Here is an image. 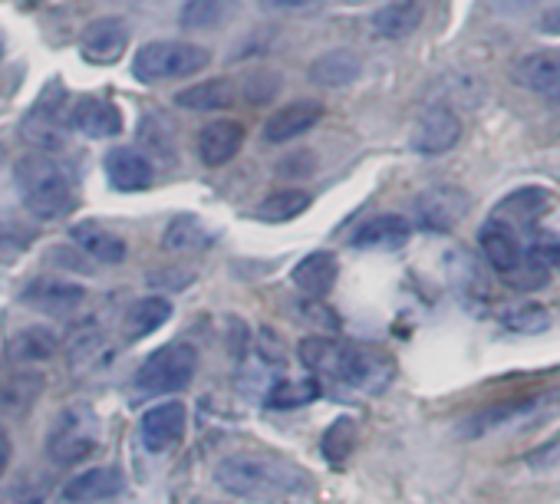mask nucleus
Wrapping results in <instances>:
<instances>
[{"label":"nucleus","mask_w":560,"mask_h":504,"mask_svg":"<svg viewBox=\"0 0 560 504\" xmlns=\"http://www.w3.org/2000/svg\"><path fill=\"white\" fill-rule=\"evenodd\" d=\"M195 373H198V350L191 343H168L152 356H145L132 383L142 392H178L195 379Z\"/></svg>","instance_id":"20e7f679"},{"label":"nucleus","mask_w":560,"mask_h":504,"mask_svg":"<svg viewBox=\"0 0 560 504\" xmlns=\"http://www.w3.org/2000/svg\"><path fill=\"white\" fill-rule=\"evenodd\" d=\"M31 244H34V231L11 211H0V261L4 265L21 261V255H27Z\"/></svg>","instance_id":"72a5a7b5"},{"label":"nucleus","mask_w":560,"mask_h":504,"mask_svg":"<svg viewBox=\"0 0 560 504\" xmlns=\"http://www.w3.org/2000/svg\"><path fill=\"white\" fill-rule=\"evenodd\" d=\"M211 241H214L211 231H208L198 218H188V214L175 218V221L165 227V237H162L165 250H175V255H195V250L211 247Z\"/></svg>","instance_id":"2f4dec72"},{"label":"nucleus","mask_w":560,"mask_h":504,"mask_svg":"<svg viewBox=\"0 0 560 504\" xmlns=\"http://www.w3.org/2000/svg\"><path fill=\"white\" fill-rule=\"evenodd\" d=\"M221 17H224L221 0H188V4L182 8V27H191V31L214 27Z\"/></svg>","instance_id":"4c0bfd02"},{"label":"nucleus","mask_w":560,"mask_h":504,"mask_svg":"<svg viewBox=\"0 0 560 504\" xmlns=\"http://www.w3.org/2000/svg\"><path fill=\"white\" fill-rule=\"evenodd\" d=\"M122 491H126V474L116 465H100V468H86L77 478H70L63 488V497L70 504H100Z\"/></svg>","instance_id":"f8f14e48"},{"label":"nucleus","mask_w":560,"mask_h":504,"mask_svg":"<svg viewBox=\"0 0 560 504\" xmlns=\"http://www.w3.org/2000/svg\"><path fill=\"white\" fill-rule=\"evenodd\" d=\"M21 301L34 310H44V314H70V310L83 307L86 288L63 281V278H37L21 291Z\"/></svg>","instance_id":"9b49d317"},{"label":"nucleus","mask_w":560,"mask_h":504,"mask_svg":"<svg viewBox=\"0 0 560 504\" xmlns=\"http://www.w3.org/2000/svg\"><path fill=\"white\" fill-rule=\"evenodd\" d=\"M264 4L291 11V8H311V4H317V0H264Z\"/></svg>","instance_id":"79ce46f5"},{"label":"nucleus","mask_w":560,"mask_h":504,"mask_svg":"<svg viewBox=\"0 0 560 504\" xmlns=\"http://www.w3.org/2000/svg\"><path fill=\"white\" fill-rule=\"evenodd\" d=\"M412 234L409 221L402 214H376L370 218L366 224L357 227V234L350 237L353 247H366V250H376V247H399L406 244Z\"/></svg>","instance_id":"a878e982"},{"label":"nucleus","mask_w":560,"mask_h":504,"mask_svg":"<svg viewBox=\"0 0 560 504\" xmlns=\"http://www.w3.org/2000/svg\"><path fill=\"white\" fill-rule=\"evenodd\" d=\"M462 139V122L448 106H432L419 116L416 129H412V152L419 155H445L458 145Z\"/></svg>","instance_id":"6e6552de"},{"label":"nucleus","mask_w":560,"mask_h":504,"mask_svg":"<svg viewBox=\"0 0 560 504\" xmlns=\"http://www.w3.org/2000/svg\"><path fill=\"white\" fill-rule=\"evenodd\" d=\"M103 165H106V175H109L113 188H119V191H142V188H149L152 178H155V168H152V162L145 159V152L132 149V145H116V149H109Z\"/></svg>","instance_id":"f3484780"},{"label":"nucleus","mask_w":560,"mask_h":504,"mask_svg":"<svg viewBox=\"0 0 560 504\" xmlns=\"http://www.w3.org/2000/svg\"><path fill=\"white\" fill-rule=\"evenodd\" d=\"M547 201H550V195L544 188H534V185L530 188H517L514 195H508L491 211V221H498V224H504V227H511L517 234L521 227H530L547 211Z\"/></svg>","instance_id":"4be33fe9"},{"label":"nucleus","mask_w":560,"mask_h":504,"mask_svg":"<svg viewBox=\"0 0 560 504\" xmlns=\"http://www.w3.org/2000/svg\"><path fill=\"white\" fill-rule=\"evenodd\" d=\"M214 484L241 501H273L288 494H307L314 488L311 474L291 461L231 455L214 468Z\"/></svg>","instance_id":"f257e3e1"},{"label":"nucleus","mask_w":560,"mask_h":504,"mask_svg":"<svg viewBox=\"0 0 560 504\" xmlns=\"http://www.w3.org/2000/svg\"><path fill=\"white\" fill-rule=\"evenodd\" d=\"M60 103L54 106V96H44L34 106V113H27V119H24V129H21L24 139H31L40 149H60L63 145V129L70 126L67 116L60 113Z\"/></svg>","instance_id":"5701e85b"},{"label":"nucleus","mask_w":560,"mask_h":504,"mask_svg":"<svg viewBox=\"0 0 560 504\" xmlns=\"http://www.w3.org/2000/svg\"><path fill=\"white\" fill-rule=\"evenodd\" d=\"M100 445V425L90 409H67L47 438V458L54 465H80Z\"/></svg>","instance_id":"39448f33"},{"label":"nucleus","mask_w":560,"mask_h":504,"mask_svg":"<svg viewBox=\"0 0 560 504\" xmlns=\"http://www.w3.org/2000/svg\"><path fill=\"white\" fill-rule=\"evenodd\" d=\"M60 340L50 327H27V330H18L8 343L11 356L21 360V363H47L54 360Z\"/></svg>","instance_id":"7c9ffc66"},{"label":"nucleus","mask_w":560,"mask_h":504,"mask_svg":"<svg viewBox=\"0 0 560 504\" xmlns=\"http://www.w3.org/2000/svg\"><path fill=\"white\" fill-rule=\"evenodd\" d=\"M208 50L198 44H178V40H155L139 47L132 60V77L139 83H165L182 80L208 67Z\"/></svg>","instance_id":"7ed1b4c3"},{"label":"nucleus","mask_w":560,"mask_h":504,"mask_svg":"<svg viewBox=\"0 0 560 504\" xmlns=\"http://www.w3.org/2000/svg\"><path fill=\"white\" fill-rule=\"evenodd\" d=\"M524 265H527L534 274H547V271L560 268V237L544 234V237H537L530 247H524Z\"/></svg>","instance_id":"c9c22d12"},{"label":"nucleus","mask_w":560,"mask_h":504,"mask_svg":"<svg viewBox=\"0 0 560 504\" xmlns=\"http://www.w3.org/2000/svg\"><path fill=\"white\" fill-rule=\"evenodd\" d=\"M353 445H357V425H353V419L343 415V419H337V422L324 432V438H320V455L327 458V465L343 468V461L350 458Z\"/></svg>","instance_id":"f704fd0d"},{"label":"nucleus","mask_w":560,"mask_h":504,"mask_svg":"<svg viewBox=\"0 0 560 504\" xmlns=\"http://www.w3.org/2000/svg\"><path fill=\"white\" fill-rule=\"evenodd\" d=\"M465 214H468V195L458 185H435L416 198V224L425 231L445 234L458 227Z\"/></svg>","instance_id":"0eeeda50"},{"label":"nucleus","mask_w":560,"mask_h":504,"mask_svg":"<svg viewBox=\"0 0 560 504\" xmlns=\"http://www.w3.org/2000/svg\"><path fill=\"white\" fill-rule=\"evenodd\" d=\"M44 386H47V379L40 373H31V370L8 376L4 383H0V409L11 412V415H24L27 409L37 406V399L44 396Z\"/></svg>","instance_id":"cd10ccee"},{"label":"nucleus","mask_w":560,"mask_h":504,"mask_svg":"<svg viewBox=\"0 0 560 504\" xmlns=\"http://www.w3.org/2000/svg\"><path fill=\"white\" fill-rule=\"evenodd\" d=\"M422 24V4L419 0H393L383 11L373 14V34L383 40H406Z\"/></svg>","instance_id":"393cba45"},{"label":"nucleus","mask_w":560,"mask_h":504,"mask_svg":"<svg viewBox=\"0 0 560 504\" xmlns=\"http://www.w3.org/2000/svg\"><path fill=\"white\" fill-rule=\"evenodd\" d=\"M237 96L241 90L231 80H208V83H195L175 93V106L191 109V113H221V109H231Z\"/></svg>","instance_id":"b1692460"},{"label":"nucleus","mask_w":560,"mask_h":504,"mask_svg":"<svg viewBox=\"0 0 560 504\" xmlns=\"http://www.w3.org/2000/svg\"><path fill=\"white\" fill-rule=\"evenodd\" d=\"M70 237H73V244L83 250L86 258H93V261H100V265H122V261L129 258L126 241H122L116 231H109V227H103V224H96V221H80V224H73V227H70Z\"/></svg>","instance_id":"a211bd4d"},{"label":"nucleus","mask_w":560,"mask_h":504,"mask_svg":"<svg viewBox=\"0 0 560 504\" xmlns=\"http://www.w3.org/2000/svg\"><path fill=\"white\" fill-rule=\"evenodd\" d=\"M67 122L90 139H116L122 132V113L116 109V103H109L103 96H83L70 109Z\"/></svg>","instance_id":"2eb2a0df"},{"label":"nucleus","mask_w":560,"mask_h":504,"mask_svg":"<svg viewBox=\"0 0 560 504\" xmlns=\"http://www.w3.org/2000/svg\"><path fill=\"white\" fill-rule=\"evenodd\" d=\"M320 119H324V106H320V103H314V99H298V103L284 106V109L273 113V116L264 122V139H267L270 145L294 142V139H301L304 132H311Z\"/></svg>","instance_id":"4468645a"},{"label":"nucleus","mask_w":560,"mask_h":504,"mask_svg":"<svg viewBox=\"0 0 560 504\" xmlns=\"http://www.w3.org/2000/svg\"><path fill=\"white\" fill-rule=\"evenodd\" d=\"M244 145V126L234 119H214L198 132V155L208 168L228 165Z\"/></svg>","instance_id":"6ab92c4d"},{"label":"nucleus","mask_w":560,"mask_h":504,"mask_svg":"<svg viewBox=\"0 0 560 504\" xmlns=\"http://www.w3.org/2000/svg\"><path fill=\"white\" fill-rule=\"evenodd\" d=\"M540 31H544V34H560V8H553V11H547V14H544Z\"/></svg>","instance_id":"a19ab883"},{"label":"nucleus","mask_w":560,"mask_h":504,"mask_svg":"<svg viewBox=\"0 0 560 504\" xmlns=\"http://www.w3.org/2000/svg\"><path fill=\"white\" fill-rule=\"evenodd\" d=\"M478 244H481L485 261L501 278H514L524 268V244H521V237L511 227H504V224H498V221L488 218L481 224V231H478Z\"/></svg>","instance_id":"9d476101"},{"label":"nucleus","mask_w":560,"mask_h":504,"mask_svg":"<svg viewBox=\"0 0 560 504\" xmlns=\"http://www.w3.org/2000/svg\"><path fill=\"white\" fill-rule=\"evenodd\" d=\"M504 330L511 333H544L550 327V314L544 307H534V304H524V307H511L504 317H501Z\"/></svg>","instance_id":"e433bc0d"},{"label":"nucleus","mask_w":560,"mask_h":504,"mask_svg":"<svg viewBox=\"0 0 560 504\" xmlns=\"http://www.w3.org/2000/svg\"><path fill=\"white\" fill-rule=\"evenodd\" d=\"M172 320V304L165 297H142L129 307L126 314V337L129 340H142L152 337L155 330H162Z\"/></svg>","instance_id":"c756f323"},{"label":"nucleus","mask_w":560,"mask_h":504,"mask_svg":"<svg viewBox=\"0 0 560 504\" xmlns=\"http://www.w3.org/2000/svg\"><path fill=\"white\" fill-rule=\"evenodd\" d=\"M307 208H311V191H301V188H284V191H273V195H267V198L257 204L254 218H260V221H270V224H280V221H294V218H301Z\"/></svg>","instance_id":"473e14b6"},{"label":"nucleus","mask_w":560,"mask_h":504,"mask_svg":"<svg viewBox=\"0 0 560 504\" xmlns=\"http://www.w3.org/2000/svg\"><path fill=\"white\" fill-rule=\"evenodd\" d=\"M514 83L544 96V99H553L560 103V54L553 50H544V54H530L524 60L514 63Z\"/></svg>","instance_id":"dca6fc26"},{"label":"nucleus","mask_w":560,"mask_h":504,"mask_svg":"<svg viewBox=\"0 0 560 504\" xmlns=\"http://www.w3.org/2000/svg\"><path fill=\"white\" fill-rule=\"evenodd\" d=\"M0 54H4V44H0Z\"/></svg>","instance_id":"c03bdc74"},{"label":"nucleus","mask_w":560,"mask_h":504,"mask_svg":"<svg viewBox=\"0 0 560 504\" xmlns=\"http://www.w3.org/2000/svg\"><path fill=\"white\" fill-rule=\"evenodd\" d=\"M129 47V27L119 21V17H100L93 21L86 31H83V40H80V50L90 63H116Z\"/></svg>","instance_id":"ddd939ff"},{"label":"nucleus","mask_w":560,"mask_h":504,"mask_svg":"<svg viewBox=\"0 0 560 504\" xmlns=\"http://www.w3.org/2000/svg\"><path fill=\"white\" fill-rule=\"evenodd\" d=\"M337 274H340V265H337V255L334 250H314V255H307L294 271H291V281L301 294L320 301L334 291L337 284Z\"/></svg>","instance_id":"aec40b11"},{"label":"nucleus","mask_w":560,"mask_h":504,"mask_svg":"<svg viewBox=\"0 0 560 504\" xmlns=\"http://www.w3.org/2000/svg\"><path fill=\"white\" fill-rule=\"evenodd\" d=\"M188 425V409L182 402H159L142 412L139 419V438L149 452H168L182 442Z\"/></svg>","instance_id":"1a4fd4ad"},{"label":"nucleus","mask_w":560,"mask_h":504,"mask_svg":"<svg viewBox=\"0 0 560 504\" xmlns=\"http://www.w3.org/2000/svg\"><path fill=\"white\" fill-rule=\"evenodd\" d=\"M11 455H14L11 435H8L4 425H0V478H4V471H8V465H11Z\"/></svg>","instance_id":"ea45409f"},{"label":"nucleus","mask_w":560,"mask_h":504,"mask_svg":"<svg viewBox=\"0 0 560 504\" xmlns=\"http://www.w3.org/2000/svg\"><path fill=\"white\" fill-rule=\"evenodd\" d=\"M327 373L337 376V379H343V383H350V386H357V389L376 392V389H383L393 379V363H389V356H376L370 350L340 347L337 343Z\"/></svg>","instance_id":"423d86ee"},{"label":"nucleus","mask_w":560,"mask_h":504,"mask_svg":"<svg viewBox=\"0 0 560 504\" xmlns=\"http://www.w3.org/2000/svg\"><path fill=\"white\" fill-rule=\"evenodd\" d=\"M0 165H4V149H0Z\"/></svg>","instance_id":"37998d69"},{"label":"nucleus","mask_w":560,"mask_h":504,"mask_svg":"<svg viewBox=\"0 0 560 504\" xmlns=\"http://www.w3.org/2000/svg\"><path fill=\"white\" fill-rule=\"evenodd\" d=\"M360 73H363V60L353 50H330L311 63V80L327 90L350 86Z\"/></svg>","instance_id":"bb28decb"},{"label":"nucleus","mask_w":560,"mask_h":504,"mask_svg":"<svg viewBox=\"0 0 560 504\" xmlns=\"http://www.w3.org/2000/svg\"><path fill=\"white\" fill-rule=\"evenodd\" d=\"M544 402H547V399H511V402L488 406V409L475 412V415L462 425V432H465L468 438H481V435H488V432H498V429H504V425H514V422L530 419L534 409H540Z\"/></svg>","instance_id":"412c9836"},{"label":"nucleus","mask_w":560,"mask_h":504,"mask_svg":"<svg viewBox=\"0 0 560 504\" xmlns=\"http://www.w3.org/2000/svg\"><path fill=\"white\" fill-rule=\"evenodd\" d=\"M537 4H544V0H491V8L501 14H521V11H530Z\"/></svg>","instance_id":"58836bf2"},{"label":"nucleus","mask_w":560,"mask_h":504,"mask_svg":"<svg viewBox=\"0 0 560 504\" xmlns=\"http://www.w3.org/2000/svg\"><path fill=\"white\" fill-rule=\"evenodd\" d=\"M14 178H18L24 208L40 221L67 218L77 208V195H73L67 172L47 155H24L14 168Z\"/></svg>","instance_id":"f03ea898"},{"label":"nucleus","mask_w":560,"mask_h":504,"mask_svg":"<svg viewBox=\"0 0 560 504\" xmlns=\"http://www.w3.org/2000/svg\"><path fill=\"white\" fill-rule=\"evenodd\" d=\"M324 396V386L320 379H280L267 389L264 396V406L267 409H277V412H291V409H301V406H311Z\"/></svg>","instance_id":"c85d7f7f"}]
</instances>
